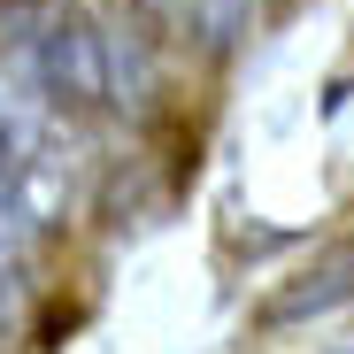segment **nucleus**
Segmentation results:
<instances>
[{
  "instance_id": "f257e3e1",
  "label": "nucleus",
  "mask_w": 354,
  "mask_h": 354,
  "mask_svg": "<svg viewBox=\"0 0 354 354\" xmlns=\"http://www.w3.org/2000/svg\"><path fill=\"white\" fill-rule=\"evenodd\" d=\"M0 70L62 124L115 100V46L85 0H0Z\"/></svg>"
},
{
  "instance_id": "f03ea898",
  "label": "nucleus",
  "mask_w": 354,
  "mask_h": 354,
  "mask_svg": "<svg viewBox=\"0 0 354 354\" xmlns=\"http://www.w3.org/2000/svg\"><path fill=\"white\" fill-rule=\"evenodd\" d=\"M0 193L16 201V216L31 231H62L77 208V154H70V124L54 115L39 93H24L0 70Z\"/></svg>"
},
{
  "instance_id": "7ed1b4c3",
  "label": "nucleus",
  "mask_w": 354,
  "mask_h": 354,
  "mask_svg": "<svg viewBox=\"0 0 354 354\" xmlns=\"http://www.w3.org/2000/svg\"><path fill=\"white\" fill-rule=\"evenodd\" d=\"M354 301V247H339V254H324L308 277H292V285H277L270 301H262V331H292V324H316V316H331V308H346Z\"/></svg>"
},
{
  "instance_id": "20e7f679",
  "label": "nucleus",
  "mask_w": 354,
  "mask_h": 354,
  "mask_svg": "<svg viewBox=\"0 0 354 354\" xmlns=\"http://www.w3.org/2000/svg\"><path fill=\"white\" fill-rule=\"evenodd\" d=\"M31 247H39V231L16 216L8 193H0V331H16V316L31 301Z\"/></svg>"
},
{
  "instance_id": "39448f33",
  "label": "nucleus",
  "mask_w": 354,
  "mask_h": 354,
  "mask_svg": "<svg viewBox=\"0 0 354 354\" xmlns=\"http://www.w3.org/2000/svg\"><path fill=\"white\" fill-rule=\"evenodd\" d=\"M131 24H139V39H154V46H185V39H201V0H115Z\"/></svg>"
},
{
  "instance_id": "423d86ee",
  "label": "nucleus",
  "mask_w": 354,
  "mask_h": 354,
  "mask_svg": "<svg viewBox=\"0 0 354 354\" xmlns=\"http://www.w3.org/2000/svg\"><path fill=\"white\" fill-rule=\"evenodd\" d=\"M247 24H254V0H201V39L208 46H231Z\"/></svg>"
}]
</instances>
